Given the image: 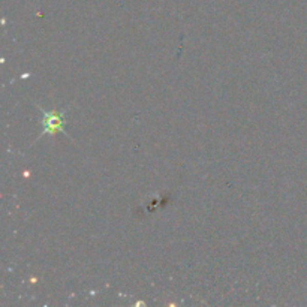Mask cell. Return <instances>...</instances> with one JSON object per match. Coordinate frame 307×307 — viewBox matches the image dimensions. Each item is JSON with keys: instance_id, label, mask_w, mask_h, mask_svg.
I'll list each match as a JSON object with an SVG mask.
<instances>
[{"instance_id": "1", "label": "cell", "mask_w": 307, "mask_h": 307, "mask_svg": "<svg viewBox=\"0 0 307 307\" xmlns=\"http://www.w3.org/2000/svg\"><path fill=\"white\" fill-rule=\"evenodd\" d=\"M42 113H44V128H45L42 135H54L57 134V132L65 134V111H60V113H47V111L42 110Z\"/></svg>"}]
</instances>
